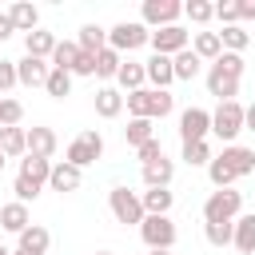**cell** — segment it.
<instances>
[{"mask_svg":"<svg viewBox=\"0 0 255 255\" xmlns=\"http://www.w3.org/2000/svg\"><path fill=\"white\" fill-rule=\"evenodd\" d=\"M12 32H16V24H12V16H8V12H0V44H4V40H8Z\"/></svg>","mask_w":255,"mask_h":255,"instance_id":"cell-47","label":"cell"},{"mask_svg":"<svg viewBox=\"0 0 255 255\" xmlns=\"http://www.w3.org/2000/svg\"><path fill=\"white\" fill-rule=\"evenodd\" d=\"M16 175H24V179H32V183H48V175H52V159H40V155H24L20 159V171Z\"/></svg>","mask_w":255,"mask_h":255,"instance_id":"cell-28","label":"cell"},{"mask_svg":"<svg viewBox=\"0 0 255 255\" xmlns=\"http://www.w3.org/2000/svg\"><path fill=\"white\" fill-rule=\"evenodd\" d=\"M0 255H12V251H8V247H4V243H0Z\"/></svg>","mask_w":255,"mask_h":255,"instance_id":"cell-53","label":"cell"},{"mask_svg":"<svg viewBox=\"0 0 255 255\" xmlns=\"http://www.w3.org/2000/svg\"><path fill=\"white\" fill-rule=\"evenodd\" d=\"M12 191H16V199H20V203H32V199H36V195H40L44 187H40V183H32V179H24V175H16Z\"/></svg>","mask_w":255,"mask_h":255,"instance_id":"cell-43","label":"cell"},{"mask_svg":"<svg viewBox=\"0 0 255 255\" xmlns=\"http://www.w3.org/2000/svg\"><path fill=\"white\" fill-rule=\"evenodd\" d=\"M207 179H211V183H215V191H219V187H231V183H235L239 175H235V171H231V167H227V163H223V159L215 155V159L207 163Z\"/></svg>","mask_w":255,"mask_h":255,"instance_id":"cell-38","label":"cell"},{"mask_svg":"<svg viewBox=\"0 0 255 255\" xmlns=\"http://www.w3.org/2000/svg\"><path fill=\"white\" fill-rule=\"evenodd\" d=\"M0 151H4L8 159H24V155H28V131H24V128H8L4 139H0Z\"/></svg>","mask_w":255,"mask_h":255,"instance_id":"cell-29","label":"cell"},{"mask_svg":"<svg viewBox=\"0 0 255 255\" xmlns=\"http://www.w3.org/2000/svg\"><path fill=\"white\" fill-rule=\"evenodd\" d=\"M116 84H120L124 92H139V88H147V68H143L139 60H124V68H120Z\"/></svg>","mask_w":255,"mask_h":255,"instance_id":"cell-24","label":"cell"},{"mask_svg":"<svg viewBox=\"0 0 255 255\" xmlns=\"http://www.w3.org/2000/svg\"><path fill=\"white\" fill-rule=\"evenodd\" d=\"M76 44H80V52L100 56V52L108 48V28H100V24H84V28H80V36H76Z\"/></svg>","mask_w":255,"mask_h":255,"instance_id":"cell-26","label":"cell"},{"mask_svg":"<svg viewBox=\"0 0 255 255\" xmlns=\"http://www.w3.org/2000/svg\"><path fill=\"white\" fill-rule=\"evenodd\" d=\"M143 68H147V84H151V88L171 92V84H175V64H171V56H151Z\"/></svg>","mask_w":255,"mask_h":255,"instance_id":"cell-14","label":"cell"},{"mask_svg":"<svg viewBox=\"0 0 255 255\" xmlns=\"http://www.w3.org/2000/svg\"><path fill=\"white\" fill-rule=\"evenodd\" d=\"M215 68H223V72H227V76H235V80L247 72V64H243V56H239V52H223V56L215 60Z\"/></svg>","mask_w":255,"mask_h":255,"instance_id":"cell-41","label":"cell"},{"mask_svg":"<svg viewBox=\"0 0 255 255\" xmlns=\"http://www.w3.org/2000/svg\"><path fill=\"white\" fill-rule=\"evenodd\" d=\"M64 159H68V163H76V167L84 171L88 163L104 159V135H100V131H92V128H88V131H80V135H76V139L68 143Z\"/></svg>","mask_w":255,"mask_h":255,"instance_id":"cell-6","label":"cell"},{"mask_svg":"<svg viewBox=\"0 0 255 255\" xmlns=\"http://www.w3.org/2000/svg\"><path fill=\"white\" fill-rule=\"evenodd\" d=\"M183 16L191 24H207V20H215V4L211 0H187L183 4Z\"/></svg>","mask_w":255,"mask_h":255,"instance_id":"cell-37","label":"cell"},{"mask_svg":"<svg viewBox=\"0 0 255 255\" xmlns=\"http://www.w3.org/2000/svg\"><path fill=\"white\" fill-rule=\"evenodd\" d=\"M76 60H80V44H76V40H60L48 64H52V68H60V72H72V68H76Z\"/></svg>","mask_w":255,"mask_h":255,"instance_id":"cell-30","label":"cell"},{"mask_svg":"<svg viewBox=\"0 0 255 255\" xmlns=\"http://www.w3.org/2000/svg\"><path fill=\"white\" fill-rule=\"evenodd\" d=\"M72 72H60V68H52V76H48V84H44V92L52 96V100H64V96H72Z\"/></svg>","mask_w":255,"mask_h":255,"instance_id":"cell-36","label":"cell"},{"mask_svg":"<svg viewBox=\"0 0 255 255\" xmlns=\"http://www.w3.org/2000/svg\"><path fill=\"white\" fill-rule=\"evenodd\" d=\"M171 64H175V80H195V76L203 72V60H199L191 48H183L179 56H171Z\"/></svg>","mask_w":255,"mask_h":255,"instance_id":"cell-31","label":"cell"},{"mask_svg":"<svg viewBox=\"0 0 255 255\" xmlns=\"http://www.w3.org/2000/svg\"><path fill=\"white\" fill-rule=\"evenodd\" d=\"M239 215H243V191L235 187H219L203 203V223H235Z\"/></svg>","mask_w":255,"mask_h":255,"instance_id":"cell-2","label":"cell"},{"mask_svg":"<svg viewBox=\"0 0 255 255\" xmlns=\"http://www.w3.org/2000/svg\"><path fill=\"white\" fill-rule=\"evenodd\" d=\"M239 20H255V0H239Z\"/></svg>","mask_w":255,"mask_h":255,"instance_id":"cell-48","label":"cell"},{"mask_svg":"<svg viewBox=\"0 0 255 255\" xmlns=\"http://www.w3.org/2000/svg\"><path fill=\"white\" fill-rule=\"evenodd\" d=\"M124 108H128L131 120H163V116H171L175 96L171 92H159V88H139V92H128L124 96Z\"/></svg>","mask_w":255,"mask_h":255,"instance_id":"cell-1","label":"cell"},{"mask_svg":"<svg viewBox=\"0 0 255 255\" xmlns=\"http://www.w3.org/2000/svg\"><path fill=\"white\" fill-rule=\"evenodd\" d=\"M4 131H8V128H4V124H0V139H4Z\"/></svg>","mask_w":255,"mask_h":255,"instance_id":"cell-54","label":"cell"},{"mask_svg":"<svg viewBox=\"0 0 255 255\" xmlns=\"http://www.w3.org/2000/svg\"><path fill=\"white\" fill-rule=\"evenodd\" d=\"M56 44H60V40H56L52 32L36 28V32H28V36H24V56H36V60H52Z\"/></svg>","mask_w":255,"mask_h":255,"instance_id":"cell-20","label":"cell"},{"mask_svg":"<svg viewBox=\"0 0 255 255\" xmlns=\"http://www.w3.org/2000/svg\"><path fill=\"white\" fill-rule=\"evenodd\" d=\"M139 199H143V211H147V215H167L171 203H175V191H171V187H147Z\"/></svg>","mask_w":255,"mask_h":255,"instance_id":"cell-25","label":"cell"},{"mask_svg":"<svg viewBox=\"0 0 255 255\" xmlns=\"http://www.w3.org/2000/svg\"><path fill=\"white\" fill-rule=\"evenodd\" d=\"M56 151V131L52 128H28V155H40V159H52Z\"/></svg>","mask_w":255,"mask_h":255,"instance_id":"cell-23","label":"cell"},{"mask_svg":"<svg viewBox=\"0 0 255 255\" xmlns=\"http://www.w3.org/2000/svg\"><path fill=\"white\" fill-rule=\"evenodd\" d=\"M151 48H155V56H179L183 48H191V32L179 24L159 28V32H151Z\"/></svg>","mask_w":255,"mask_h":255,"instance_id":"cell-10","label":"cell"},{"mask_svg":"<svg viewBox=\"0 0 255 255\" xmlns=\"http://www.w3.org/2000/svg\"><path fill=\"white\" fill-rule=\"evenodd\" d=\"M16 84H20V76H16V60H0V96L12 92Z\"/></svg>","mask_w":255,"mask_h":255,"instance_id":"cell-45","label":"cell"},{"mask_svg":"<svg viewBox=\"0 0 255 255\" xmlns=\"http://www.w3.org/2000/svg\"><path fill=\"white\" fill-rule=\"evenodd\" d=\"M207 135H211V112L207 108H183V116H179V139L195 143V139H207Z\"/></svg>","mask_w":255,"mask_h":255,"instance_id":"cell-9","label":"cell"},{"mask_svg":"<svg viewBox=\"0 0 255 255\" xmlns=\"http://www.w3.org/2000/svg\"><path fill=\"white\" fill-rule=\"evenodd\" d=\"M120 68H124V56H120L116 48H104V52L96 56V76H100V80H116Z\"/></svg>","mask_w":255,"mask_h":255,"instance_id":"cell-32","label":"cell"},{"mask_svg":"<svg viewBox=\"0 0 255 255\" xmlns=\"http://www.w3.org/2000/svg\"><path fill=\"white\" fill-rule=\"evenodd\" d=\"M191 52H195L203 64H215V60L223 56V40H219V32H195V36H191Z\"/></svg>","mask_w":255,"mask_h":255,"instance_id":"cell-21","label":"cell"},{"mask_svg":"<svg viewBox=\"0 0 255 255\" xmlns=\"http://www.w3.org/2000/svg\"><path fill=\"white\" fill-rule=\"evenodd\" d=\"M215 20H223V28L239 24V0H219L215 4Z\"/></svg>","mask_w":255,"mask_h":255,"instance_id":"cell-42","label":"cell"},{"mask_svg":"<svg viewBox=\"0 0 255 255\" xmlns=\"http://www.w3.org/2000/svg\"><path fill=\"white\" fill-rule=\"evenodd\" d=\"M16 76H20L24 88H44L48 76H52V64L48 60H36V56H24V60H16Z\"/></svg>","mask_w":255,"mask_h":255,"instance_id":"cell-12","label":"cell"},{"mask_svg":"<svg viewBox=\"0 0 255 255\" xmlns=\"http://www.w3.org/2000/svg\"><path fill=\"white\" fill-rule=\"evenodd\" d=\"M92 255H116V251H92Z\"/></svg>","mask_w":255,"mask_h":255,"instance_id":"cell-52","label":"cell"},{"mask_svg":"<svg viewBox=\"0 0 255 255\" xmlns=\"http://www.w3.org/2000/svg\"><path fill=\"white\" fill-rule=\"evenodd\" d=\"M207 92H211L219 104H231V100L239 96V80H235V76H227L223 68H215V64H211V68H207Z\"/></svg>","mask_w":255,"mask_h":255,"instance_id":"cell-13","label":"cell"},{"mask_svg":"<svg viewBox=\"0 0 255 255\" xmlns=\"http://www.w3.org/2000/svg\"><path fill=\"white\" fill-rule=\"evenodd\" d=\"M120 112H124V92L112 88V84L96 88V116H100V120H116Z\"/></svg>","mask_w":255,"mask_h":255,"instance_id":"cell-17","label":"cell"},{"mask_svg":"<svg viewBox=\"0 0 255 255\" xmlns=\"http://www.w3.org/2000/svg\"><path fill=\"white\" fill-rule=\"evenodd\" d=\"M231 247H235L239 255H255V211H247V215L235 219V239H231Z\"/></svg>","mask_w":255,"mask_h":255,"instance_id":"cell-22","label":"cell"},{"mask_svg":"<svg viewBox=\"0 0 255 255\" xmlns=\"http://www.w3.org/2000/svg\"><path fill=\"white\" fill-rule=\"evenodd\" d=\"M124 139H128L131 147H143L147 139H155V128H151V120H128V128H124Z\"/></svg>","mask_w":255,"mask_h":255,"instance_id":"cell-33","label":"cell"},{"mask_svg":"<svg viewBox=\"0 0 255 255\" xmlns=\"http://www.w3.org/2000/svg\"><path fill=\"white\" fill-rule=\"evenodd\" d=\"M20 120H24V104L12 100V96H4L0 100V124L4 128H20Z\"/></svg>","mask_w":255,"mask_h":255,"instance_id":"cell-40","label":"cell"},{"mask_svg":"<svg viewBox=\"0 0 255 255\" xmlns=\"http://www.w3.org/2000/svg\"><path fill=\"white\" fill-rule=\"evenodd\" d=\"M80 183H84V171H80L76 163H68V159L52 163V175H48V187H52V191L68 195V191H80Z\"/></svg>","mask_w":255,"mask_h":255,"instance_id":"cell-11","label":"cell"},{"mask_svg":"<svg viewBox=\"0 0 255 255\" xmlns=\"http://www.w3.org/2000/svg\"><path fill=\"white\" fill-rule=\"evenodd\" d=\"M143 44H151V28L139 24V20H120L116 28H108V48H116L120 56L124 52H135Z\"/></svg>","mask_w":255,"mask_h":255,"instance_id":"cell-5","label":"cell"},{"mask_svg":"<svg viewBox=\"0 0 255 255\" xmlns=\"http://www.w3.org/2000/svg\"><path fill=\"white\" fill-rule=\"evenodd\" d=\"M135 159L147 167V163H155V159H163V143L159 139H147L143 147H135Z\"/></svg>","mask_w":255,"mask_h":255,"instance_id":"cell-44","label":"cell"},{"mask_svg":"<svg viewBox=\"0 0 255 255\" xmlns=\"http://www.w3.org/2000/svg\"><path fill=\"white\" fill-rule=\"evenodd\" d=\"M108 207H112V215H116V223H124V227H139L143 219H147V211H143V199L131 191V187H112L108 191Z\"/></svg>","mask_w":255,"mask_h":255,"instance_id":"cell-4","label":"cell"},{"mask_svg":"<svg viewBox=\"0 0 255 255\" xmlns=\"http://www.w3.org/2000/svg\"><path fill=\"white\" fill-rule=\"evenodd\" d=\"M171 179H175V163H171L167 155L143 167V183H147V187H171Z\"/></svg>","mask_w":255,"mask_h":255,"instance_id":"cell-27","label":"cell"},{"mask_svg":"<svg viewBox=\"0 0 255 255\" xmlns=\"http://www.w3.org/2000/svg\"><path fill=\"white\" fill-rule=\"evenodd\" d=\"M0 100H4V96H0Z\"/></svg>","mask_w":255,"mask_h":255,"instance_id":"cell-56","label":"cell"},{"mask_svg":"<svg viewBox=\"0 0 255 255\" xmlns=\"http://www.w3.org/2000/svg\"><path fill=\"white\" fill-rule=\"evenodd\" d=\"M72 76H96V56H92V52H80V60H76Z\"/></svg>","mask_w":255,"mask_h":255,"instance_id":"cell-46","label":"cell"},{"mask_svg":"<svg viewBox=\"0 0 255 255\" xmlns=\"http://www.w3.org/2000/svg\"><path fill=\"white\" fill-rule=\"evenodd\" d=\"M4 163H8V155H4V151H0V171H4Z\"/></svg>","mask_w":255,"mask_h":255,"instance_id":"cell-50","label":"cell"},{"mask_svg":"<svg viewBox=\"0 0 255 255\" xmlns=\"http://www.w3.org/2000/svg\"><path fill=\"white\" fill-rule=\"evenodd\" d=\"M139 235H143V243H147L151 251H171L175 239H179L171 215H147V219L139 223Z\"/></svg>","mask_w":255,"mask_h":255,"instance_id":"cell-7","label":"cell"},{"mask_svg":"<svg viewBox=\"0 0 255 255\" xmlns=\"http://www.w3.org/2000/svg\"><path fill=\"white\" fill-rule=\"evenodd\" d=\"M16 239H20V251H28V255H48V247H52V231H48L44 223L24 227Z\"/></svg>","mask_w":255,"mask_h":255,"instance_id":"cell-16","label":"cell"},{"mask_svg":"<svg viewBox=\"0 0 255 255\" xmlns=\"http://www.w3.org/2000/svg\"><path fill=\"white\" fill-rule=\"evenodd\" d=\"M203 235L211 247H227L235 239V223H203Z\"/></svg>","mask_w":255,"mask_h":255,"instance_id":"cell-39","label":"cell"},{"mask_svg":"<svg viewBox=\"0 0 255 255\" xmlns=\"http://www.w3.org/2000/svg\"><path fill=\"white\" fill-rule=\"evenodd\" d=\"M215 155H211V143L207 139H195V143H183V163L187 167H207Z\"/></svg>","mask_w":255,"mask_h":255,"instance_id":"cell-34","label":"cell"},{"mask_svg":"<svg viewBox=\"0 0 255 255\" xmlns=\"http://www.w3.org/2000/svg\"><path fill=\"white\" fill-rule=\"evenodd\" d=\"M243 128L255 131V104H247V112H243Z\"/></svg>","mask_w":255,"mask_h":255,"instance_id":"cell-49","label":"cell"},{"mask_svg":"<svg viewBox=\"0 0 255 255\" xmlns=\"http://www.w3.org/2000/svg\"><path fill=\"white\" fill-rule=\"evenodd\" d=\"M12 255H28V251H20V247H16V251H12Z\"/></svg>","mask_w":255,"mask_h":255,"instance_id":"cell-55","label":"cell"},{"mask_svg":"<svg viewBox=\"0 0 255 255\" xmlns=\"http://www.w3.org/2000/svg\"><path fill=\"white\" fill-rule=\"evenodd\" d=\"M219 40H223V52H239L243 56V48L251 44V32H243V24H231V28L219 32Z\"/></svg>","mask_w":255,"mask_h":255,"instance_id":"cell-35","label":"cell"},{"mask_svg":"<svg viewBox=\"0 0 255 255\" xmlns=\"http://www.w3.org/2000/svg\"><path fill=\"white\" fill-rule=\"evenodd\" d=\"M219 159H223V163H227L239 179L255 171V151H251V147H243V143H227V147L219 151Z\"/></svg>","mask_w":255,"mask_h":255,"instance_id":"cell-15","label":"cell"},{"mask_svg":"<svg viewBox=\"0 0 255 255\" xmlns=\"http://www.w3.org/2000/svg\"><path fill=\"white\" fill-rule=\"evenodd\" d=\"M243 112H247V108H243L239 100L219 104V108L211 112V135H215V139H223V147H227V143H235V135H239V131H247V128H243Z\"/></svg>","mask_w":255,"mask_h":255,"instance_id":"cell-3","label":"cell"},{"mask_svg":"<svg viewBox=\"0 0 255 255\" xmlns=\"http://www.w3.org/2000/svg\"><path fill=\"white\" fill-rule=\"evenodd\" d=\"M179 16H183V4L179 0H143V8H139V24H147L151 32L171 28Z\"/></svg>","mask_w":255,"mask_h":255,"instance_id":"cell-8","label":"cell"},{"mask_svg":"<svg viewBox=\"0 0 255 255\" xmlns=\"http://www.w3.org/2000/svg\"><path fill=\"white\" fill-rule=\"evenodd\" d=\"M147 255H171V251H147Z\"/></svg>","mask_w":255,"mask_h":255,"instance_id":"cell-51","label":"cell"},{"mask_svg":"<svg viewBox=\"0 0 255 255\" xmlns=\"http://www.w3.org/2000/svg\"><path fill=\"white\" fill-rule=\"evenodd\" d=\"M0 227H4V231H12V235H20L24 227H32V215H28V203H20V199H12V203H4V207H0Z\"/></svg>","mask_w":255,"mask_h":255,"instance_id":"cell-18","label":"cell"},{"mask_svg":"<svg viewBox=\"0 0 255 255\" xmlns=\"http://www.w3.org/2000/svg\"><path fill=\"white\" fill-rule=\"evenodd\" d=\"M8 16H12V24H16V32H36L40 28V8L32 4V0H16L12 8H8Z\"/></svg>","mask_w":255,"mask_h":255,"instance_id":"cell-19","label":"cell"}]
</instances>
